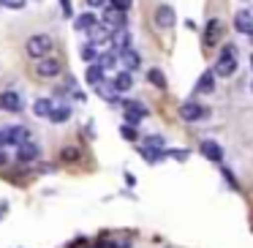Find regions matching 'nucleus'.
<instances>
[{
  "label": "nucleus",
  "instance_id": "nucleus-4",
  "mask_svg": "<svg viewBox=\"0 0 253 248\" xmlns=\"http://www.w3.org/2000/svg\"><path fill=\"white\" fill-rule=\"evenodd\" d=\"M123 109H126V123L128 126H139L142 117H147V106L139 104V101H123Z\"/></svg>",
  "mask_w": 253,
  "mask_h": 248
},
{
  "label": "nucleus",
  "instance_id": "nucleus-36",
  "mask_svg": "<svg viewBox=\"0 0 253 248\" xmlns=\"http://www.w3.org/2000/svg\"><path fill=\"white\" fill-rule=\"evenodd\" d=\"M248 39H251V41H253V33H251V36H248Z\"/></svg>",
  "mask_w": 253,
  "mask_h": 248
},
{
  "label": "nucleus",
  "instance_id": "nucleus-3",
  "mask_svg": "<svg viewBox=\"0 0 253 248\" xmlns=\"http://www.w3.org/2000/svg\"><path fill=\"white\" fill-rule=\"evenodd\" d=\"M153 22L158 25L161 30H171V28H174V22H177L174 8L166 6V3H164V6H158V8H155V14H153Z\"/></svg>",
  "mask_w": 253,
  "mask_h": 248
},
{
  "label": "nucleus",
  "instance_id": "nucleus-29",
  "mask_svg": "<svg viewBox=\"0 0 253 248\" xmlns=\"http://www.w3.org/2000/svg\"><path fill=\"white\" fill-rule=\"evenodd\" d=\"M25 3H28V0H0V6H3V8H14V11L25 8Z\"/></svg>",
  "mask_w": 253,
  "mask_h": 248
},
{
  "label": "nucleus",
  "instance_id": "nucleus-35",
  "mask_svg": "<svg viewBox=\"0 0 253 248\" xmlns=\"http://www.w3.org/2000/svg\"><path fill=\"white\" fill-rule=\"evenodd\" d=\"M251 68H253V55H251Z\"/></svg>",
  "mask_w": 253,
  "mask_h": 248
},
{
  "label": "nucleus",
  "instance_id": "nucleus-27",
  "mask_svg": "<svg viewBox=\"0 0 253 248\" xmlns=\"http://www.w3.org/2000/svg\"><path fill=\"white\" fill-rule=\"evenodd\" d=\"M144 148L164 150V148H166V139H164V137H147V139H144Z\"/></svg>",
  "mask_w": 253,
  "mask_h": 248
},
{
  "label": "nucleus",
  "instance_id": "nucleus-2",
  "mask_svg": "<svg viewBox=\"0 0 253 248\" xmlns=\"http://www.w3.org/2000/svg\"><path fill=\"white\" fill-rule=\"evenodd\" d=\"M25 50H28L30 57H36V60H44V57H49V52H52V39H49L46 33L30 36L28 44H25Z\"/></svg>",
  "mask_w": 253,
  "mask_h": 248
},
{
  "label": "nucleus",
  "instance_id": "nucleus-9",
  "mask_svg": "<svg viewBox=\"0 0 253 248\" xmlns=\"http://www.w3.org/2000/svg\"><path fill=\"white\" fill-rule=\"evenodd\" d=\"M101 22H104L106 28L112 30V33H117V30L126 28V14L117 11V8H106V11H104V19H101Z\"/></svg>",
  "mask_w": 253,
  "mask_h": 248
},
{
  "label": "nucleus",
  "instance_id": "nucleus-14",
  "mask_svg": "<svg viewBox=\"0 0 253 248\" xmlns=\"http://www.w3.org/2000/svg\"><path fill=\"white\" fill-rule=\"evenodd\" d=\"M39 145L36 142H25V145H19L17 148V161H22V164H30V161H36L39 158Z\"/></svg>",
  "mask_w": 253,
  "mask_h": 248
},
{
  "label": "nucleus",
  "instance_id": "nucleus-24",
  "mask_svg": "<svg viewBox=\"0 0 253 248\" xmlns=\"http://www.w3.org/2000/svg\"><path fill=\"white\" fill-rule=\"evenodd\" d=\"M98 57H101L98 47H95V44H90V41H87V44L82 47V60H87L90 66H93V63H98Z\"/></svg>",
  "mask_w": 253,
  "mask_h": 248
},
{
  "label": "nucleus",
  "instance_id": "nucleus-32",
  "mask_svg": "<svg viewBox=\"0 0 253 248\" xmlns=\"http://www.w3.org/2000/svg\"><path fill=\"white\" fill-rule=\"evenodd\" d=\"M60 6H63V14H66L68 19L74 17V11H71V0H60Z\"/></svg>",
  "mask_w": 253,
  "mask_h": 248
},
{
  "label": "nucleus",
  "instance_id": "nucleus-26",
  "mask_svg": "<svg viewBox=\"0 0 253 248\" xmlns=\"http://www.w3.org/2000/svg\"><path fill=\"white\" fill-rule=\"evenodd\" d=\"M142 155L150 161V164H158V161L164 158V150H153V148H144L142 145Z\"/></svg>",
  "mask_w": 253,
  "mask_h": 248
},
{
  "label": "nucleus",
  "instance_id": "nucleus-7",
  "mask_svg": "<svg viewBox=\"0 0 253 248\" xmlns=\"http://www.w3.org/2000/svg\"><path fill=\"white\" fill-rule=\"evenodd\" d=\"M0 112H22V96L14 90H3L0 93Z\"/></svg>",
  "mask_w": 253,
  "mask_h": 248
},
{
  "label": "nucleus",
  "instance_id": "nucleus-37",
  "mask_svg": "<svg viewBox=\"0 0 253 248\" xmlns=\"http://www.w3.org/2000/svg\"><path fill=\"white\" fill-rule=\"evenodd\" d=\"M251 90H253V82H251Z\"/></svg>",
  "mask_w": 253,
  "mask_h": 248
},
{
  "label": "nucleus",
  "instance_id": "nucleus-17",
  "mask_svg": "<svg viewBox=\"0 0 253 248\" xmlns=\"http://www.w3.org/2000/svg\"><path fill=\"white\" fill-rule=\"evenodd\" d=\"M57 106V101H52V99H39L33 104V112L39 117H44V120H49V115H52V109Z\"/></svg>",
  "mask_w": 253,
  "mask_h": 248
},
{
  "label": "nucleus",
  "instance_id": "nucleus-20",
  "mask_svg": "<svg viewBox=\"0 0 253 248\" xmlns=\"http://www.w3.org/2000/svg\"><path fill=\"white\" fill-rule=\"evenodd\" d=\"M84 79H87V85H90V88H98L101 82H106V79H104V68H101L98 63L87 66V74H84Z\"/></svg>",
  "mask_w": 253,
  "mask_h": 248
},
{
  "label": "nucleus",
  "instance_id": "nucleus-22",
  "mask_svg": "<svg viewBox=\"0 0 253 248\" xmlns=\"http://www.w3.org/2000/svg\"><path fill=\"white\" fill-rule=\"evenodd\" d=\"M115 88L120 90V93H126V90H131L133 88V77H131V71H120V74H115Z\"/></svg>",
  "mask_w": 253,
  "mask_h": 248
},
{
  "label": "nucleus",
  "instance_id": "nucleus-12",
  "mask_svg": "<svg viewBox=\"0 0 253 248\" xmlns=\"http://www.w3.org/2000/svg\"><path fill=\"white\" fill-rule=\"evenodd\" d=\"M234 30H237V33L251 36L253 33V14L251 11H237L234 14Z\"/></svg>",
  "mask_w": 253,
  "mask_h": 248
},
{
  "label": "nucleus",
  "instance_id": "nucleus-33",
  "mask_svg": "<svg viewBox=\"0 0 253 248\" xmlns=\"http://www.w3.org/2000/svg\"><path fill=\"white\" fill-rule=\"evenodd\" d=\"M90 8H101V6H106V0H84Z\"/></svg>",
  "mask_w": 253,
  "mask_h": 248
},
{
  "label": "nucleus",
  "instance_id": "nucleus-8",
  "mask_svg": "<svg viewBox=\"0 0 253 248\" xmlns=\"http://www.w3.org/2000/svg\"><path fill=\"white\" fill-rule=\"evenodd\" d=\"M204 115H207V109H204L202 104H196V101H185V104L180 106V117H182V120H188V123L202 120Z\"/></svg>",
  "mask_w": 253,
  "mask_h": 248
},
{
  "label": "nucleus",
  "instance_id": "nucleus-11",
  "mask_svg": "<svg viewBox=\"0 0 253 248\" xmlns=\"http://www.w3.org/2000/svg\"><path fill=\"white\" fill-rule=\"evenodd\" d=\"M112 36H115V33H112V30L106 28L104 22H98V25H95V28L87 33V39H90V44L101 47V44H106V41H112Z\"/></svg>",
  "mask_w": 253,
  "mask_h": 248
},
{
  "label": "nucleus",
  "instance_id": "nucleus-16",
  "mask_svg": "<svg viewBox=\"0 0 253 248\" xmlns=\"http://www.w3.org/2000/svg\"><path fill=\"white\" fill-rule=\"evenodd\" d=\"M95 93H98L101 99H106V101H117V104H123V101H120V96H117L120 90L115 88V82H101L98 88H95Z\"/></svg>",
  "mask_w": 253,
  "mask_h": 248
},
{
  "label": "nucleus",
  "instance_id": "nucleus-23",
  "mask_svg": "<svg viewBox=\"0 0 253 248\" xmlns=\"http://www.w3.org/2000/svg\"><path fill=\"white\" fill-rule=\"evenodd\" d=\"M68 117H71V109H68L66 104H57L55 109H52V115H49V123H66Z\"/></svg>",
  "mask_w": 253,
  "mask_h": 248
},
{
  "label": "nucleus",
  "instance_id": "nucleus-1",
  "mask_svg": "<svg viewBox=\"0 0 253 248\" xmlns=\"http://www.w3.org/2000/svg\"><path fill=\"white\" fill-rule=\"evenodd\" d=\"M215 77H231V74L237 71V47H223V52H220L218 63H215Z\"/></svg>",
  "mask_w": 253,
  "mask_h": 248
},
{
  "label": "nucleus",
  "instance_id": "nucleus-18",
  "mask_svg": "<svg viewBox=\"0 0 253 248\" xmlns=\"http://www.w3.org/2000/svg\"><path fill=\"white\" fill-rule=\"evenodd\" d=\"M112 47H115L117 52H126V50H131V33H128L126 28H123V30H117V33L112 36Z\"/></svg>",
  "mask_w": 253,
  "mask_h": 248
},
{
  "label": "nucleus",
  "instance_id": "nucleus-13",
  "mask_svg": "<svg viewBox=\"0 0 253 248\" xmlns=\"http://www.w3.org/2000/svg\"><path fill=\"white\" fill-rule=\"evenodd\" d=\"M220 30H223L220 19H210V22H207V28H204V47H215V44H218Z\"/></svg>",
  "mask_w": 253,
  "mask_h": 248
},
{
  "label": "nucleus",
  "instance_id": "nucleus-21",
  "mask_svg": "<svg viewBox=\"0 0 253 248\" xmlns=\"http://www.w3.org/2000/svg\"><path fill=\"white\" fill-rule=\"evenodd\" d=\"M215 88V71H204L196 82V93H212Z\"/></svg>",
  "mask_w": 253,
  "mask_h": 248
},
{
  "label": "nucleus",
  "instance_id": "nucleus-6",
  "mask_svg": "<svg viewBox=\"0 0 253 248\" xmlns=\"http://www.w3.org/2000/svg\"><path fill=\"white\" fill-rule=\"evenodd\" d=\"M60 71H63V63L57 60V57H44V60H39V66H36V74L44 77V79H55Z\"/></svg>",
  "mask_w": 253,
  "mask_h": 248
},
{
  "label": "nucleus",
  "instance_id": "nucleus-34",
  "mask_svg": "<svg viewBox=\"0 0 253 248\" xmlns=\"http://www.w3.org/2000/svg\"><path fill=\"white\" fill-rule=\"evenodd\" d=\"M6 164V153H0V166Z\"/></svg>",
  "mask_w": 253,
  "mask_h": 248
},
{
  "label": "nucleus",
  "instance_id": "nucleus-31",
  "mask_svg": "<svg viewBox=\"0 0 253 248\" xmlns=\"http://www.w3.org/2000/svg\"><path fill=\"white\" fill-rule=\"evenodd\" d=\"M166 155H171V158H177V161H185L191 153H188V150H169Z\"/></svg>",
  "mask_w": 253,
  "mask_h": 248
},
{
  "label": "nucleus",
  "instance_id": "nucleus-5",
  "mask_svg": "<svg viewBox=\"0 0 253 248\" xmlns=\"http://www.w3.org/2000/svg\"><path fill=\"white\" fill-rule=\"evenodd\" d=\"M3 139H6V145H25V142H33V134L28 131L25 126H11L3 131Z\"/></svg>",
  "mask_w": 253,
  "mask_h": 248
},
{
  "label": "nucleus",
  "instance_id": "nucleus-28",
  "mask_svg": "<svg viewBox=\"0 0 253 248\" xmlns=\"http://www.w3.org/2000/svg\"><path fill=\"white\" fill-rule=\"evenodd\" d=\"M109 6H112V8H117V11H123V14H126L128 8L133 6V0H109Z\"/></svg>",
  "mask_w": 253,
  "mask_h": 248
},
{
  "label": "nucleus",
  "instance_id": "nucleus-10",
  "mask_svg": "<svg viewBox=\"0 0 253 248\" xmlns=\"http://www.w3.org/2000/svg\"><path fill=\"white\" fill-rule=\"evenodd\" d=\"M202 153L207 161H212V164H223V148H220L218 142H212V139H204L202 142Z\"/></svg>",
  "mask_w": 253,
  "mask_h": 248
},
{
  "label": "nucleus",
  "instance_id": "nucleus-19",
  "mask_svg": "<svg viewBox=\"0 0 253 248\" xmlns=\"http://www.w3.org/2000/svg\"><path fill=\"white\" fill-rule=\"evenodd\" d=\"M98 25V19H95V14H79L77 19H74V28L82 30V33H90V30Z\"/></svg>",
  "mask_w": 253,
  "mask_h": 248
},
{
  "label": "nucleus",
  "instance_id": "nucleus-30",
  "mask_svg": "<svg viewBox=\"0 0 253 248\" xmlns=\"http://www.w3.org/2000/svg\"><path fill=\"white\" fill-rule=\"evenodd\" d=\"M123 137H126L128 142H133V139H136V128H133V126H123Z\"/></svg>",
  "mask_w": 253,
  "mask_h": 248
},
{
  "label": "nucleus",
  "instance_id": "nucleus-25",
  "mask_svg": "<svg viewBox=\"0 0 253 248\" xmlns=\"http://www.w3.org/2000/svg\"><path fill=\"white\" fill-rule=\"evenodd\" d=\"M147 79L155 85V88H161V90L166 88V77H164V71H161V68H150V71H147Z\"/></svg>",
  "mask_w": 253,
  "mask_h": 248
},
{
  "label": "nucleus",
  "instance_id": "nucleus-15",
  "mask_svg": "<svg viewBox=\"0 0 253 248\" xmlns=\"http://www.w3.org/2000/svg\"><path fill=\"white\" fill-rule=\"evenodd\" d=\"M120 63H123V71H136V68L142 66V57H139V52L131 47V50L120 52Z\"/></svg>",
  "mask_w": 253,
  "mask_h": 248
}]
</instances>
